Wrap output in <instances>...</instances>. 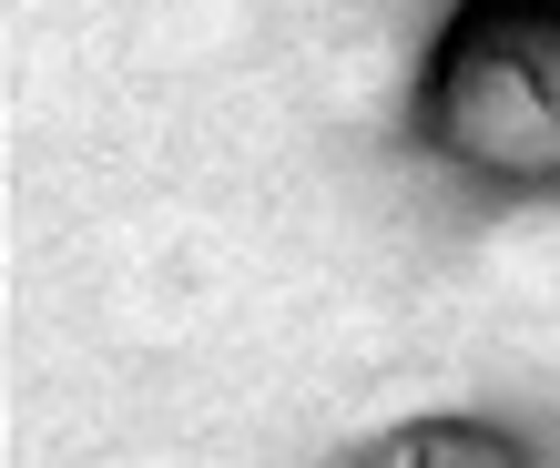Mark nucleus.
I'll return each instance as SVG.
<instances>
[{
    "label": "nucleus",
    "instance_id": "obj_1",
    "mask_svg": "<svg viewBox=\"0 0 560 468\" xmlns=\"http://www.w3.org/2000/svg\"><path fill=\"white\" fill-rule=\"evenodd\" d=\"M428 132L500 184L560 174V0H479L428 72Z\"/></svg>",
    "mask_w": 560,
    "mask_h": 468
},
{
    "label": "nucleus",
    "instance_id": "obj_2",
    "mask_svg": "<svg viewBox=\"0 0 560 468\" xmlns=\"http://www.w3.org/2000/svg\"><path fill=\"white\" fill-rule=\"evenodd\" d=\"M357 468H530L500 428H469V418H418L398 438H377Z\"/></svg>",
    "mask_w": 560,
    "mask_h": 468
}]
</instances>
